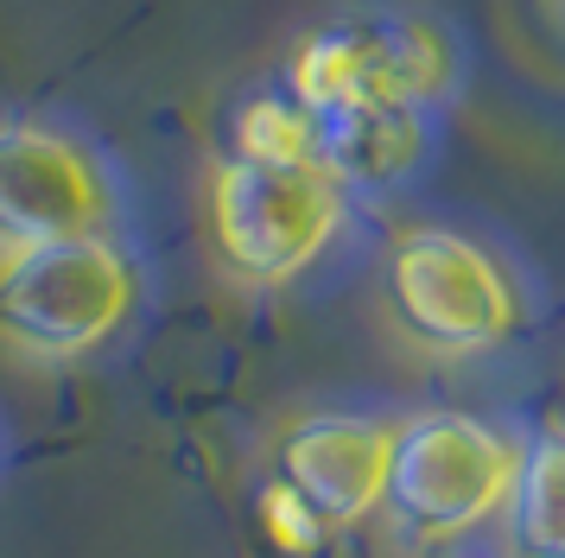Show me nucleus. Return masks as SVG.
I'll return each instance as SVG.
<instances>
[{
  "mask_svg": "<svg viewBox=\"0 0 565 558\" xmlns=\"http://www.w3.org/2000/svg\"><path fill=\"white\" fill-rule=\"evenodd\" d=\"M134 260L108 235L0 248V343L26 362H77L128 324Z\"/></svg>",
  "mask_w": 565,
  "mask_h": 558,
  "instance_id": "1",
  "label": "nucleus"
},
{
  "mask_svg": "<svg viewBox=\"0 0 565 558\" xmlns=\"http://www.w3.org/2000/svg\"><path fill=\"white\" fill-rule=\"evenodd\" d=\"M495 521H502L509 558H565V426H546L521 451Z\"/></svg>",
  "mask_w": 565,
  "mask_h": 558,
  "instance_id": "9",
  "label": "nucleus"
},
{
  "mask_svg": "<svg viewBox=\"0 0 565 558\" xmlns=\"http://www.w3.org/2000/svg\"><path fill=\"white\" fill-rule=\"evenodd\" d=\"M382 304L413 350L463 362L521 330L514 273L458 228H401L382 260Z\"/></svg>",
  "mask_w": 565,
  "mask_h": 558,
  "instance_id": "2",
  "label": "nucleus"
},
{
  "mask_svg": "<svg viewBox=\"0 0 565 558\" xmlns=\"http://www.w3.org/2000/svg\"><path fill=\"white\" fill-rule=\"evenodd\" d=\"M260 527H267V539H274L280 552H318V546L331 539V533L306 514V502H299L292 489H280L274 476H267V489H260Z\"/></svg>",
  "mask_w": 565,
  "mask_h": 558,
  "instance_id": "11",
  "label": "nucleus"
},
{
  "mask_svg": "<svg viewBox=\"0 0 565 558\" xmlns=\"http://www.w3.org/2000/svg\"><path fill=\"white\" fill-rule=\"evenodd\" d=\"M387 444H394L387 419L311 412V419H292L280 431V444H274V482L292 489L324 533H350L382 514Z\"/></svg>",
  "mask_w": 565,
  "mask_h": 558,
  "instance_id": "7",
  "label": "nucleus"
},
{
  "mask_svg": "<svg viewBox=\"0 0 565 558\" xmlns=\"http://www.w3.org/2000/svg\"><path fill=\"white\" fill-rule=\"evenodd\" d=\"M108 178L83 140L39 121L0 127V248L103 235Z\"/></svg>",
  "mask_w": 565,
  "mask_h": 558,
  "instance_id": "6",
  "label": "nucleus"
},
{
  "mask_svg": "<svg viewBox=\"0 0 565 558\" xmlns=\"http://www.w3.org/2000/svg\"><path fill=\"white\" fill-rule=\"evenodd\" d=\"M451 39L426 20H337L292 45L286 96L306 115L337 108H426L451 89Z\"/></svg>",
  "mask_w": 565,
  "mask_h": 558,
  "instance_id": "5",
  "label": "nucleus"
},
{
  "mask_svg": "<svg viewBox=\"0 0 565 558\" xmlns=\"http://www.w3.org/2000/svg\"><path fill=\"white\" fill-rule=\"evenodd\" d=\"M210 248L242 286H286L337 242L350 191L324 165H248L223 159L204 191Z\"/></svg>",
  "mask_w": 565,
  "mask_h": 558,
  "instance_id": "4",
  "label": "nucleus"
},
{
  "mask_svg": "<svg viewBox=\"0 0 565 558\" xmlns=\"http://www.w3.org/2000/svg\"><path fill=\"white\" fill-rule=\"evenodd\" d=\"M311 121H318V165L343 191H387L426 152L419 108H337V115H311Z\"/></svg>",
  "mask_w": 565,
  "mask_h": 558,
  "instance_id": "8",
  "label": "nucleus"
},
{
  "mask_svg": "<svg viewBox=\"0 0 565 558\" xmlns=\"http://www.w3.org/2000/svg\"><path fill=\"white\" fill-rule=\"evenodd\" d=\"M521 444L470 412H413L387 444L382 514L407 546H451L489 527L509 502Z\"/></svg>",
  "mask_w": 565,
  "mask_h": 558,
  "instance_id": "3",
  "label": "nucleus"
},
{
  "mask_svg": "<svg viewBox=\"0 0 565 558\" xmlns=\"http://www.w3.org/2000/svg\"><path fill=\"white\" fill-rule=\"evenodd\" d=\"M230 159L248 165H318V121L292 96H255L230 121Z\"/></svg>",
  "mask_w": 565,
  "mask_h": 558,
  "instance_id": "10",
  "label": "nucleus"
}]
</instances>
